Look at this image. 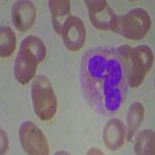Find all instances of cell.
<instances>
[{
  "mask_svg": "<svg viewBox=\"0 0 155 155\" xmlns=\"http://www.w3.org/2000/svg\"><path fill=\"white\" fill-rule=\"evenodd\" d=\"M47 49L41 39L34 36L25 37L20 43L14 64V76L22 85L34 78L38 64L45 58Z\"/></svg>",
  "mask_w": 155,
  "mask_h": 155,
  "instance_id": "cell-1",
  "label": "cell"
},
{
  "mask_svg": "<svg viewBox=\"0 0 155 155\" xmlns=\"http://www.w3.org/2000/svg\"><path fill=\"white\" fill-rule=\"evenodd\" d=\"M118 54L127 65L129 85L131 88L140 85L153 65L151 49L147 45H140L135 48L124 45L118 48Z\"/></svg>",
  "mask_w": 155,
  "mask_h": 155,
  "instance_id": "cell-2",
  "label": "cell"
},
{
  "mask_svg": "<svg viewBox=\"0 0 155 155\" xmlns=\"http://www.w3.org/2000/svg\"><path fill=\"white\" fill-rule=\"evenodd\" d=\"M151 27V19L141 8L131 9L121 16L116 15L111 30L125 38L139 41L147 34Z\"/></svg>",
  "mask_w": 155,
  "mask_h": 155,
  "instance_id": "cell-3",
  "label": "cell"
},
{
  "mask_svg": "<svg viewBox=\"0 0 155 155\" xmlns=\"http://www.w3.org/2000/svg\"><path fill=\"white\" fill-rule=\"evenodd\" d=\"M31 97L36 115L43 121L53 118L58 109V100L48 78L39 75L32 82Z\"/></svg>",
  "mask_w": 155,
  "mask_h": 155,
  "instance_id": "cell-4",
  "label": "cell"
},
{
  "mask_svg": "<svg viewBox=\"0 0 155 155\" xmlns=\"http://www.w3.org/2000/svg\"><path fill=\"white\" fill-rule=\"evenodd\" d=\"M19 137L22 147L28 154L47 155L49 153L46 137L31 121H26L21 124Z\"/></svg>",
  "mask_w": 155,
  "mask_h": 155,
  "instance_id": "cell-5",
  "label": "cell"
},
{
  "mask_svg": "<svg viewBox=\"0 0 155 155\" xmlns=\"http://www.w3.org/2000/svg\"><path fill=\"white\" fill-rule=\"evenodd\" d=\"M64 45L70 51H79L86 38V30L82 20L74 16H69L66 19L61 34Z\"/></svg>",
  "mask_w": 155,
  "mask_h": 155,
  "instance_id": "cell-6",
  "label": "cell"
},
{
  "mask_svg": "<svg viewBox=\"0 0 155 155\" xmlns=\"http://www.w3.org/2000/svg\"><path fill=\"white\" fill-rule=\"evenodd\" d=\"M91 23L98 30H111L116 15L106 0H85Z\"/></svg>",
  "mask_w": 155,
  "mask_h": 155,
  "instance_id": "cell-7",
  "label": "cell"
},
{
  "mask_svg": "<svg viewBox=\"0 0 155 155\" xmlns=\"http://www.w3.org/2000/svg\"><path fill=\"white\" fill-rule=\"evenodd\" d=\"M37 11L30 1H16L12 7V19L13 25L19 31H27L34 25Z\"/></svg>",
  "mask_w": 155,
  "mask_h": 155,
  "instance_id": "cell-8",
  "label": "cell"
},
{
  "mask_svg": "<svg viewBox=\"0 0 155 155\" xmlns=\"http://www.w3.org/2000/svg\"><path fill=\"white\" fill-rule=\"evenodd\" d=\"M126 128L118 119H111L103 130V140L109 150H116L121 147L126 139Z\"/></svg>",
  "mask_w": 155,
  "mask_h": 155,
  "instance_id": "cell-9",
  "label": "cell"
},
{
  "mask_svg": "<svg viewBox=\"0 0 155 155\" xmlns=\"http://www.w3.org/2000/svg\"><path fill=\"white\" fill-rule=\"evenodd\" d=\"M49 9L54 29L57 34H61L64 23L71 16V2L68 0H51Z\"/></svg>",
  "mask_w": 155,
  "mask_h": 155,
  "instance_id": "cell-10",
  "label": "cell"
},
{
  "mask_svg": "<svg viewBox=\"0 0 155 155\" xmlns=\"http://www.w3.org/2000/svg\"><path fill=\"white\" fill-rule=\"evenodd\" d=\"M144 107L140 102H134L127 113V140H130L144 119Z\"/></svg>",
  "mask_w": 155,
  "mask_h": 155,
  "instance_id": "cell-11",
  "label": "cell"
},
{
  "mask_svg": "<svg viewBox=\"0 0 155 155\" xmlns=\"http://www.w3.org/2000/svg\"><path fill=\"white\" fill-rule=\"evenodd\" d=\"M134 150L137 154H154V133L143 130L136 137Z\"/></svg>",
  "mask_w": 155,
  "mask_h": 155,
  "instance_id": "cell-12",
  "label": "cell"
},
{
  "mask_svg": "<svg viewBox=\"0 0 155 155\" xmlns=\"http://www.w3.org/2000/svg\"><path fill=\"white\" fill-rule=\"evenodd\" d=\"M16 38L14 31L8 27H1L0 32V55L6 58L13 54L16 48Z\"/></svg>",
  "mask_w": 155,
  "mask_h": 155,
  "instance_id": "cell-13",
  "label": "cell"
},
{
  "mask_svg": "<svg viewBox=\"0 0 155 155\" xmlns=\"http://www.w3.org/2000/svg\"><path fill=\"white\" fill-rule=\"evenodd\" d=\"M1 153H5L6 150L8 148V144H9V141H8V137L5 133L2 130H1Z\"/></svg>",
  "mask_w": 155,
  "mask_h": 155,
  "instance_id": "cell-14",
  "label": "cell"
},
{
  "mask_svg": "<svg viewBox=\"0 0 155 155\" xmlns=\"http://www.w3.org/2000/svg\"><path fill=\"white\" fill-rule=\"evenodd\" d=\"M88 154H102V153L98 148H92L91 150H88Z\"/></svg>",
  "mask_w": 155,
  "mask_h": 155,
  "instance_id": "cell-15",
  "label": "cell"
}]
</instances>
